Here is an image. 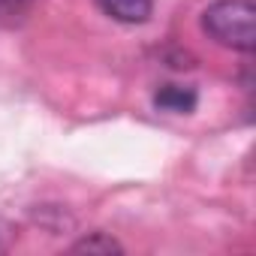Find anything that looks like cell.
Masks as SVG:
<instances>
[{"label":"cell","mask_w":256,"mask_h":256,"mask_svg":"<svg viewBox=\"0 0 256 256\" xmlns=\"http://www.w3.org/2000/svg\"><path fill=\"white\" fill-rule=\"evenodd\" d=\"M202 30L217 46L250 54L256 48V6H253V0H214L202 12Z\"/></svg>","instance_id":"obj_1"},{"label":"cell","mask_w":256,"mask_h":256,"mask_svg":"<svg viewBox=\"0 0 256 256\" xmlns=\"http://www.w3.org/2000/svg\"><path fill=\"white\" fill-rule=\"evenodd\" d=\"M96 6L120 24H145L154 12V0H96Z\"/></svg>","instance_id":"obj_2"},{"label":"cell","mask_w":256,"mask_h":256,"mask_svg":"<svg viewBox=\"0 0 256 256\" xmlns=\"http://www.w3.org/2000/svg\"><path fill=\"white\" fill-rule=\"evenodd\" d=\"M199 102V94L187 84H163L154 94V108L166 114H190Z\"/></svg>","instance_id":"obj_3"},{"label":"cell","mask_w":256,"mask_h":256,"mask_svg":"<svg viewBox=\"0 0 256 256\" xmlns=\"http://www.w3.org/2000/svg\"><path fill=\"white\" fill-rule=\"evenodd\" d=\"M36 6V0H0V28H22Z\"/></svg>","instance_id":"obj_4"},{"label":"cell","mask_w":256,"mask_h":256,"mask_svg":"<svg viewBox=\"0 0 256 256\" xmlns=\"http://www.w3.org/2000/svg\"><path fill=\"white\" fill-rule=\"evenodd\" d=\"M120 250L124 247L106 232H90V235H84L82 241L72 244V253H120Z\"/></svg>","instance_id":"obj_5"}]
</instances>
